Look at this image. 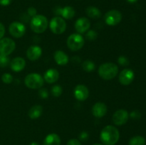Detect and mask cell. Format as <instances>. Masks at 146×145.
Listing matches in <instances>:
<instances>
[{
	"label": "cell",
	"mask_w": 146,
	"mask_h": 145,
	"mask_svg": "<svg viewBox=\"0 0 146 145\" xmlns=\"http://www.w3.org/2000/svg\"><path fill=\"white\" fill-rule=\"evenodd\" d=\"M4 34H5V27L1 23H0V39L4 37Z\"/></svg>",
	"instance_id": "e575fe53"
},
{
	"label": "cell",
	"mask_w": 146,
	"mask_h": 145,
	"mask_svg": "<svg viewBox=\"0 0 146 145\" xmlns=\"http://www.w3.org/2000/svg\"><path fill=\"white\" fill-rule=\"evenodd\" d=\"M123 18L122 14L120 11L112 9L108 11L104 16V20L107 25L116 26L121 21Z\"/></svg>",
	"instance_id": "ba28073f"
},
{
	"label": "cell",
	"mask_w": 146,
	"mask_h": 145,
	"mask_svg": "<svg viewBox=\"0 0 146 145\" xmlns=\"http://www.w3.org/2000/svg\"><path fill=\"white\" fill-rule=\"evenodd\" d=\"M58 78H59V72L55 68H50L44 72V80L47 83H55Z\"/></svg>",
	"instance_id": "2e32d148"
},
{
	"label": "cell",
	"mask_w": 146,
	"mask_h": 145,
	"mask_svg": "<svg viewBox=\"0 0 146 145\" xmlns=\"http://www.w3.org/2000/svg\"><path fill=\"white\" fill-rule=\"evenodd\" d=\"M120 139V132L115 127L107 125L100 134V139L104 145H115Z\"/></svg>",
	"instance_id": "6da1fadb"
},
{
	"label": "cell",
	"mask_w": 146,
	"mask_h": 145,
	"mask_svg": "<svg viewBox=\"0 0 146 145\" xmlns=\"http://www.w3.org/2000/svg\"><path fill=\"white\" fill-rule=\"evenodd\" d=\"M11 2V0H0V5L6 7V6L9 5Z\"/></svg>",
	"instance_id": "d590c367"
},
{
	"label": "cell",
	"mask_w": 146,
	"mask_h": 145,
	"mask_svg": "<svg viewBox=\"0 0 146 145\" xmlns=\"http://www.w3.org/2000/svg\"><path fill=\"white\" fill-rule=\"evenodd\" d=\"M51 32L56 35H60L65 32L66 29V22L61 16H55L51 18L48 24Z\"/></svg>",
	"instance_id": "8992f818"
},
{
	"label": "cell",
	"mask_w": 146,
	"mask_h": 145,
	"mask_svg": "<svg viewBox=\"0 0 146 145\" xmlns=\"http://www.w3.org/2000/svg\"><path fill=\"white\" fill-rule=\"evenodd\" d=\"M74 95L78 101H85L89 96V90L86 85L79 84L74 90Z\"/></svg>",
	"instance_id": "7c38bea8"
},
{
	"label": "cell",
	"mask_w": 146,
	"mask_h": 145,
	"mask_svg": "<svg viewBox=\"0 0 146 145\" xmlns=\"http://www.w3.org/2000/svg\"><path fill=\"white\" fill-rule=\"evenodd\" d=\"M118 63L123 66H127L129 65V60L124 55H120L118 58Z\"/></svg>",
	"instance_id": "f1b7e54d"
},
{
	"label": "cell",
	"mask_w": 146,
	"mask_h": 145,
	"mask_svg": "<svg viewBox=\"0 0 146 145\" xmlns=\"http://www.w3.org/2000/svg\"><path fill=\"white\" fill-rule=\"evenodd\" d=\"M42 55V49L36 45H31L27 51V57L29 61H37Z\"/></svg>",
	"instance_id": "9a60e30c"
},
{
	"label": "cell",
	"mask_w": 146,
	"mask_h": 145,
	"mask_svg": "<svg viewBox=\"0 0 146 145\" xmlns=\"http://www.w3.org/2000/svg\"><path fill=\"white\" fill-rule=\"evenodd\" d=\"M62 88H61V86H60L59 85H54V86L51 88V95L54 97H56V98H58V97L61 96V94H62Z\"/></svg>",
	"instance_id": "d4e9b609"
},
{
	"label": "cell",
	"mask_w": 146,
	"mask_h": 145,
	"mask_svg": "<svg viewBox=\"0 0 146 145\" xmlns=\"http://www.w3.org/2000/svg\"><path fill=\"white\" fill-rule=\"evenodd\" d=\"M145 139L143 136L137 135L130 139L128 145H145Z\"/></svg>",
	"instance_id": "603a6c76"
},
{
	"label": "cell",
	"mask_w": 146,
	"mask_h": 145,
	"mask_svg": "<svg viewBox=\"0 0 146 145\" xmlns=\"http://www.w3.org/2000/svg\"><path fill=\"white\" fill-rule=\"evenodd\" d=\"M82 68L84 71L87 72H91L94 71L96 68L95 63L91 60H86L82 63Z\"/></svg>",
	"instance_id": "cb8c5ba5"
},
{
	"label": "cell",
	"mask_w": 146,
	"mask_h": 145,
	"mask_svg": "<svg viewBox=\"0 0 146 145\" xmlns=\"http://www.w3.org/2000/svg\"><path fill=\"white\" fill-rule=\"evenodd\" d=\"M16 44L10 38H2L0 39V55H9L14 52Z\"/></svg>",
	"instance_id": "52a82bcc"
},
{
	"label": "cell",
	"mask_w": 146,
	"mask_h": 145,
	"mask_svg": "<svg viewBox=\"0 0 146 145\" xmlns=\"http://www.w3.org/2000/svg\"><path fill=\"white\" fill-rule=\"evenodd\" d=\"M93 145H103V144H99V143H96V144H94Z\"/></svg>",
	"instance_id": "f35d334b"
},
{
	"label": "cell",
	"mask_w": 146,
	"mask_h": 145,
	"mask_svg": "<svg viewBox=\"0 0 146 145\" xmlns=\"http://www.w3.org/2000/svg\"><path fill=\"white\" fill-rule=\"evenodd\" d=\"M66 145H82L81 142L77 139H71L68 141Z\"/></svg>",
	"instance_id": "836d02e7"
},
{
	"label": "cell",
	"mask_w": 146,
	"mask_h": 145,
	"mask_svg": "<svg viewBox=\"0 0 146 145\" xmlns=\"http://www.w3.org/2000/svg\"><path fill=\"white\" fill-rule=\"evenodd\" d=\"M86 13L87 16L91 18H98L101 16V12L99 9L93 6L87 7L86 9Z\"/></svg>",
	"instance_id": "7402d4cb"
},
{
	"label": "cell",
	"mask_w": 146,
	"mask_h": 145,
	"mask_svg": "<svg viewBox=\"0 0 146 145\" xmlns=\"http://www.w3.org/2000/svg\"><path fill=\"white\" fill-rule=\"evenodd\" d=\"M48 26V21L46 17L41 14H36L30 21L31 29L36 34H42L46 30Z\"/></svg>",
	"instance_id": "3957f363"
},
{
	"label": "cell",
	"mask_w": 146,
	"mask_h": 145,
	"mask_svg": "<svg viewBox=\"0 0 146 145\" xmlns=\"http://www.w3.org/2000/svg\"><path fill=\"white\" fill-rule=\"evenodd\" d=\"M1 80L5 84H10L13 81V76L10 73H4L1 75Z\"/></svg>",
	"instance_id": "83f0119b"
},
{
	"label": "cell",
	"mask_w": 146,
	"mask_h": 145,
	"mask_svg": "<svg viewBox=\"0 0 146 145\" xmlns=\"http://www.w3.org/2000/svg\"><path fill=\"white\" fill-rule=\"evenodd\" d=\"M98 37V34L94 30H88L86 34V38L89 41H94Z\"/></svg>",
	"instance_id": "484cf974"
},
{
	"label": "cell",
	"mask_w": 146,
	"mask_h": 145,
	"mask_svg": "<svg viewBox=\"0 0 146 145\" xmlns=\"http://www.w3.org/2000/svg\"><path fill=\"white\" fill-rule=\"evenodd\" d=\"M30 145H39V144H38L37 143V142H31V144H30Z\"/></svg>",
	"instance_id": "74e56055"
},
{
	"label": "cell",
	"mask_w": 146,
	"mask_h": 145,
	"mask_svg": "<svg viewBox=\"0 0 146 145\" xmlns=\"http://www.w3.org/2000/svg\"><path fill=\"white\" fill-rule=\"evenodd\" d=\"M98 75L105 80H110L117 76L118 73V67L113 63H105L101 64L98 68Z\"/></svg>",
	"instance_id": "7a4b0ae2"
},
{
	"label": "cell",
	"mask_w": 146,
	"mask_h": 145,
	"mask_svg": "<svg viewBox=\"0 0 146 145\" xmlns=\"http://www.w3.org/2000/svg\"><path fill=\"white\" fill-rule=\"evenodd\" d=\"M38 95L40 98L46 99L48 97V91L46 88H40L38 90Z\"/></svg>",
	"instance_id": "f546056e"
},
{
	"label": "cell",
	"mask_w": 146,
	"mask_h": 145,
	"mask_svg": "<svg viewBox=\"0 0 146 145\" xmlns=\"http://www.w3.org/2000/svg\"><path fill=\"white\" fill-rule=\"evenodd\" d=\"M44 78L36 72L28 74L24 79V84L29 89H40L44 85Z\"/></svg>",
	"instance_id": "277c9868"
},
{
	"label": "cell",
	"mask_w": 146,
	"mask_h": 145,
	"mask_svg": "<svg viewBox=\"0 0 146 145\" xmlns=\"http://www.w3.org/2000/svg\"><path fill=\"white\" fill-rule=\"evenodd\" d=\"M43 112V107L40 105H36L31 107L28 112V116L31 119H36L41 117Z\"/></svg>",
	"instance_id": "ffe728a7"
},
{
	"label": "cell",
	"mask_w": 146,
	"mask_h": 145,
	"mask_svg": "<svg viewBox=\"0 0 146 145\" xmlns=\"http://www.w3.org/2000/svg\"><path fill=\"white\" fill-rule=\"evenodd\" d=\"M27 14H28L29 16H30L32 18V17L35 16L36 15L37 11H36V9L34 8V7H29L28 9H27Z\"/></svg>",
	"instance_id": "1f68e13d"
},
{
	"label": "cell",
	"mask_w": 146,
	"mask_h": 145,
	"mask_svg": "<svg viewBox=\"0 0 146 145\" xmlns=\"http://www.w3.org/2000/svg\"><path fill=\"white\" fill-rule=\"evenodd\" d=\"M107 111H108V108H107L106 105L101 102L94 104L91 109L93 115L97 118H101L105 116L107 113Z\"/></svg>",
	"instance_id": "5bb4252c"
},
{
	"label": "cell",
	"mask_w": 146,
	"mask_h": 145,
	"mask_svg": "<svg viewBox=\"0 0 146 145\" xmlns=\"http://www.w3.org/2000/svg\"><path fill=\"white\" fill-rule=\"evenodd\" d=\"M129 119V113L123 109H118L114 112L112 117V121L114 125L117 126H122L128 122Z\"/></svg>",
	"instance_id": "30bf717a"
},
{
	"label": "cell",
	"mask_w": 146,
	"mask_h": 145,
	"mask_svg": "<svg viewBox=\"0 0 146 145\" xmlns=\"http://www.w3.org/2000/svg\"><path fill=\"white\" fill-rule=\"evenodd\" d=\"M67 46L71 51H78L84 47L85 40L81 34L76 33L72 34L68 37L66 41Z\"/></svg>",
	"instance_id": "5b68a950"
},
{
	"label": "cell",
	"mask_w": 146,
	"mask_h": 145,
	"mask_svg": "<svg viewBox=\"0 0 146 145\" xmlns=\"http://www.w3.org/2000/svg\"><path fill=\"white\" fill-rule=\"evenodd\" d=\"M76 14V11L72 7L70 6H66L64 8H61V16L63 18L66 19H71L74 17Z\"/></svg>",
	"instance_id": "44dd1931"
},
{
	"label": "cell",
	"mask_w": 146,
	"mask_h": 145,
	"mask_svg": "<svg viewBox=\"0 0 146 145\" xmlns=\"http://www.w3.org/2000/svg\"><path fill=\"white\" fill-rule=\"evenodd\" d=\"M129 117L133 119H139L141 117V113L138 110H133L130 113Z\"/></svg>",
	"instance_id": "4dcf8cb0"
},
{
	"label": "cell",
	"mask_w": 146,
	"mask_h": 145,
	"mask_svg": "<svg viewBox=\"0 0 146 145\" xmlns=\"http://www.w3.org/2000/svg\"><path fill=\"white\" fill-rule=\"evenodd\" d=\"M10 67L14 72H20L24 69L26 66V61L21 57H16L10 62Z\"/></svg>",
	"instance_id": "e0dca14e"
},
{
	"label": "cell",
	"mask_w": 146,
	"mask_h": 145,
	"mask_svg": "<svg viewBox=\"0 0 146 145\" xmlns=\"http://www.w3.org/2000/svg\"><path fill=\"white\" fill-rule=\"evenodd\" d=\"M9 63L10 61L8 55H0V67H1V68H5Z\"/></svg>",
	"instance_id": "4316f807"
},
{
	"label": "cell",
	"mask_w": 146,
	"mask_h": 145,
	"mask_svg": "<svg viewBox=\"0 0 146 145\" xmlns=\"http://www.w3.org/2000/svg\"><path fill=\"white\" fill-rule=\"evenodd\" d=\"M54 58L55 62L59 65H65L69 61L68 55L61 50H57L54 54Z\"/></svg>",
	"instance_id": "ac0fdd59"
},
{
	"label": "cell",
	"mask_w": 146,
	"mask_h": 145,
	"mask_svg": "<svg viewBox=\"0 0 146 145\" xmlns=\"http://www.w3.org/2000/svg\"><path fill=\"white\" fill-rule=\"evenodd\" d=\"M27 28L24 24L19 21H13L9 26V34L15 38H21L25 34Z\"/></svg>",
	"instance_id": "9c48e42d"
},
{
	"label": "cell",
	"mask_w": 146,
	"mask_h": 145,
	"mask_svg": "<svg viewBox=\"0 0 146 145\" xmlns=\"http://www.w3.org/2000/svg\"><path fill=\"white\" fill-rule=\"evenodd\" d=\"M138 0H126L127 2L130 3V4H133V3H135Z\"/></svg>",
	"instance_id": "8d00e7d4"
},
{
	"label": "cell",
	"mask_w": 146,
	"mask_h": 145,
	"mask_svg": "<svg viewBox=\"0 0 146 145\" xmlns=\"http://www.w3.org/2000/svg\"><path fill=\"white\" fill-rule=\"evenodd\" d=\"M0 145H1V144H0Z\"/></svg>",
	"instance_id": "ab89813d"
},
{
	"label": "cell",
	"mask_w": 146,
	"mask_h": 145,
	"mask_svg": "<svg viewBox=\"0 0 146 145\" xmlns=\"http://www.w3.org/2000/svg\"><path fill=\"white\" fill-rule=\"evenodd\" d=\"M88 136H89V135H88V132H85V131H84V132H81L79 134V141H83V142H86V140H88Z\"/></svg>",
	"instance_id": "d6a6232c"
},
{
	"label": "cell",
	"mask_w": 146,
	"mask_h": 145,
	"mask_svg": "<svg viewBox=\"0 0 146 145\" xmlns=\"http://www.w3.org/2000/svg\"><path fill=\"white\" fill-rule=\"evenodd\" d=\"M91 27L89 19L86 17H81L75 22V29L78 34H82L86 33Z\"/></svg>",
	"instance_id": "4fadbf2b"
},
{
	"label": "cell",
	"mask_w": 146,
	"mask_h": 145,
	"mask_svg": "<svg viewBox=\"0 0 146 145\" xmlns=\"http://www.w3.org/2000/svg\"><path fill=\"white\" fill-rule=\"evenodd\" d=\"M61 138L57 134H48L43 142V145H61Z\"/></svg>",
	"instance_id": "d6986e66"
},
{
	"label": "cell",
	"mask_w": 146,
	"mask_h": 145,
	"mask_svg": "<svg viewBox=\"0 0 146 145\" xmlns=\"http://www.w3.org/2000/svg\"><path fill=\"white\" fill-rule=\"evenodd\" d=\"M135 78V73L133 71L129 68H125L118 75V80L123 85H129L132 83Z\"/></svg>",
	"instance_id": "8fae6325"
}]
</instances>
